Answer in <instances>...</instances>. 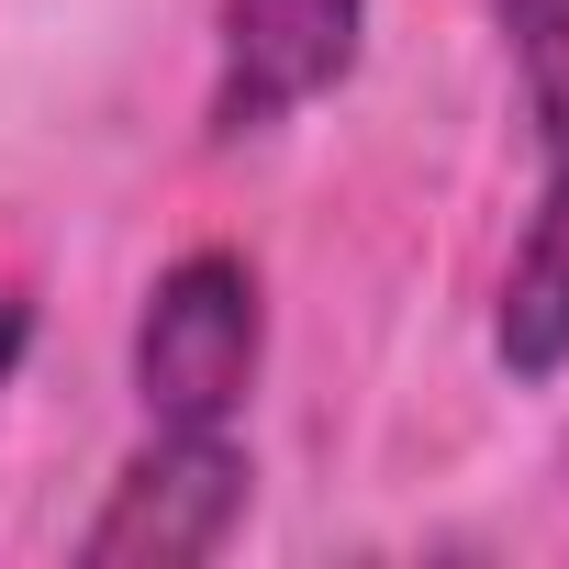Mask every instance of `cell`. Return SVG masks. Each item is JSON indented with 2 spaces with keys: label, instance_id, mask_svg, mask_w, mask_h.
Wrapping results in <instances>:
<instances>
[{
  "label": "cell",
  "instance_id": "obj_2",
  "mask_svg": "<svg viewBox=\"0 0 569 569\" xmlns=\"http://www.w3.org/2000/svg\"><path fill=\"white\" fill-rule=\"evenodd\" d=\"M246 513V447L212 425V436H168L112 480V502L90 513L79 558L90 569H179V558H212Z\"/></svg>",
  "mask_w": 569,
  "mask_h": 569
},
{
  "label": "cell",
  "instance_id": "obj_4",
  "mask_svg": "<svg viewBox=\"0 0 569 569\" xmlns=\"http://www.w3.org/2000/svg\"><path fill=\"white\" fill-rule=\"evenodd\" d=\"M491 347H502L513 380H558V369H569V123L547 134L536 223H525V246H513V279H502Z\"/></svg>",
  "mask_w": 569,
  "mask_h": 569
},
{
  "label": "cell",
  "instance_id": "obj_3",
  "mask_svg": "<svg viewBox=\"0 0 569 569\" xmlns=\"http://www.w3.org/2000/svg\"><path fill=\"white\" fill-rule=\"evenodd\" d=\"M369 0H223V68H212V134H268L302 101H325L358 68Z\"/></svg>",
  "mask_w": 569,
  "mask_h": 569
},
{
  "label": "cell",
  "instance_id": "obj_6",
  "mask_svg": "<svg viewBox=\"0 0 569 569\" xmlns=\"http://www.w3.org/2000/svg\"><path fill=\"white\" fill-rule=\"evenodd\" d=\"M23 347H34V313H23V291H12V279H0V391H12Z\"/></svg>",
  "mask_w": 569,
  "mask_h": 569
},
{
  "label": "cell",
  "instance_id": "obj_1",
  "mask_svg": "<svg viewBox=\"0 0 569 569\" xmlns=\"http://www.w3.org/2000/svg\"><path fill=\"white\" fill-rule=\"evenodd\" d=\"M257 347H268L257 268L223 257V246L179 257L157 291H146V313H134V402H146V425H168V436H212V425L246 402Z\"/></svg>",
  "mask_w": 569,
  "mask_h": 569
},
{
  "label": "cell",
  "instance_id": "obj_5",
  "mask_svg": "<svg viewBox=\"0 0 569 569\" xmlns=\"http://www.w3.org/2000/svg\"><path fill=\"white\" fill-rule=\"evenodd\" d=\"M502 46H513L536 134H558L569 123V0H502Z\"/></svg>",
  "mask_w": 569,
  "mask_h": 569
}]
</instances>
